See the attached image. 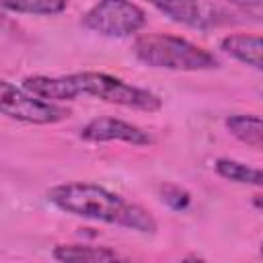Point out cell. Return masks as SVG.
I'll list each match as a JSON object with an SVG mask.
<instances>
[{
  "label": "cell",
  "instance_id": "7",
  "mask_svg": "<svg viewBox=\"0 0 263 263\" xmlns=\"http://www.w3.org/2000/svg\"><path fill=\"white\" fill-rule=\"evenodd\" d=\"M171 18L177 25L191 27V29H205L208 27V10L199 0H144Z\"/></svg>",
  "mask_w": 263,
  "mask_h": 263
},
{
  "label": "cell",
  "instance_id": "10",
  "mask_svg": "<svg viewBox=\"0 0 263 263\" xmlns=\"http://www.w3.org/2000/svg\"><path fill=\"white\" fill-rule=\"evenodd\" d=\"M226 129L242 144H247L253 150L263 148V121L259 115L253 113H234L228 115L224 121Z\"/></svg>",
  "mask_w": 263,
  "mask_h": 263
},
{
  "label": "cell",
  "instance_id": "13",
  "mask_svg": "<svg viewBox=\"0 0 263 263\" xmlns=\"http://www.w3.org/2000/svg\"><path fill=\"white\" fill-rule=\"evenodd\" d=\"M160 199L164 205H168L175 212H183L191 203V193L179 185H162L160 187Z\"/></svg>",
  "mask_w": 263,
  "mask_h": 263
},
{
  "label": "cell",
  "instance_id": "6",
  "mask_svg": "<svg viewBox=\"0 0 263 263\" xmlns=\"http://www.w3.org/2000/svg\"><path fill=\"white\" fill-rule=\"evenodd\" d=\"M78 136L80 140L90 144H107V142H123L129 146L154 144V138L150 132L119 117H95L80 127Z\"/></svg>",
  "mask_w": 263,
  "mask_h": 263
},
{
  "label": "cell",
  "instance_id": "12",
  "mask_svg": "<svg viewBox=\"0 0 263 263\" xmlns=\"http://www.w3.org/2000/svg\"><path fill=\"white\" fill-rule=\"evenodd\" d=\"M0 8L31 16H55L68 8V0H0Z\"/></svg>",
  "mask_w": 263,
  "mask_h": 263
},
{
  "label": "cell",
  "instance_id": "8",
  "mask_svg": "<svg viewBox=\"0 0 263 263\" xmlns=\"http://www.w3.org/2000/svg\"><path fill=\"white\" fill-rule=\"evenodd\" d=\"M51 257L62 263H107V261H123L125 257L111 247L103 245H84V242H68L55 245Z\"/></svg>",
  "mask_w": 263,
  "mask_h": 263
},
{
  "label": "cell",
  "instance_id": "4",
  "mask_svg": "<svg viewBox=\"0 0 263 263\" xmlns=\"http://www.w3.org/2000/svg\"><path fill=\"white\" fill-rule=\"evenodd\" d=\"M146 23V10L132 0H99L80 18L86 31L109 39L132 37L140 33Z\"/></svg>",
  "mask_w": 263,
  "mask_h": 263
},
{
  "label": "cell",
  "instance_id": "11",
  "mask_svg": "<svg viewBox=\"0 0 263 263\" xmlns=\"http://www.w3.org/2000/svg\"><path fill=\"white\" fill-rule=\"evenodd\" d=\"M214 171L218 173V177H222L230 183H236V185H253V187L263 185V175L257 166L245 164L234 158H216Z\"/></svg>",
  "mask_w": 263,
  "mask_h": 263
},
{
  "label": "cell",
  "instance_id": "9",
  "mask_svg": "<svg viewBox=\"0 0 263 263\" xmlns=\"http://www.w3.org/2000/svg\"><path fill=\"white\" fill-rule=\"evenodd\" d=\"M220 49L230 55L232 60L251 66L255 70H261V51H263V41L259 35L251 33H232L220 39Z\"/></svg>",
  "mask_w": 263,
  "mask_h": 263
},
{
  "label": "cell",
  "instance_id": "5",
  "mask_svg": "<svg viewBox=\"0 0 263 263\" xmlns=\"http://www.w3.org/2000/svg\"><path fill=\"white\" fill-rule=\"evenodd\" d=\"M0 115L33 125H53L68 119L70 109L64 103L43 101L23 86L0 78Z\"/></svg>",
  "mask_w": 263,
  "mask_h": 263
},
{
  "label": "cell",
  "instance_id": "2",
  "mask_svg": "<svg viewBox=\"0 0 263 263\" xmlns=\"http://www.w3.org/2000/svg\"><path fill=\"white\" fill-rule=\"evenodd\" d=\"M45 197L47 203H51L55 210L76 218L103 222L140 234H156L158 230L156 218L146 208L97 183H86V181L60 183L47 189Z\"/></svg>",
  "mask_w": 263,
  "mask_h": 263
},
{
  "label": "cell",
  "instance_id": "1",
  "mask_svg": "<svg viewBox=\"0 0 263 263\" xmlns=\"http://www.w3.org/2000/svg\"><path fill=\"white\" fill-rule=\"evenodd\" d=\"M21 86L31 95L51 103H68L80 97H95L99 101L144 113H156L162 107V99L156 92L125 82L123 78H117L113 74L95 70L72 72L62 76L35 74L23 78Z\"/></svg>",
  "mask_w": 263,
  "mask_h": 263
},
{
  "label": "cell",
  "instance_id": "3",
  "mask_svg": "<svg viewBox=\"0 0 263 263\" xmlns=\"http://www.w3.org/2000/svg\"><path fill=\"white\" fill-rule=\"evenodd\" d=\"M134 58L146 68L175 72H203L220 66L218 58L201 45L166 33H146L134 41Z\"/></svg>",
  "mask_w": 263,
  "mask_h": 263
}]
</instances>
